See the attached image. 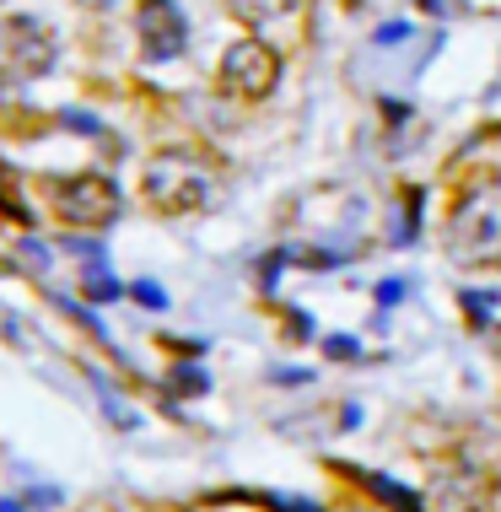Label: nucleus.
<instances>
[{
	"label": "nucleus",
	"instance_id": "nucleus-4",
	"mask_svg": "<svg viewBox=\"0 0 501 512\" xmlns=\"http://www.w3.org/2000/svg\"><path fill=\"white\" fill-rule=\"evenodd\" d=\"M54 33L38 17H6L0 22V81H38L54 71Z\"/></svg>",
	"mask_w": 501,
	"mask_h": 512
},
{
	"label": "nucleus",
	"instance_id": "nucleus-11",
	"mask_svg": "<svg viewBox=\"0 0 501 512\" xmlns=\"http://www.w3.org/2000/svg\"><path fill=\"white\" fill-rule=\"evenodd\" d=\"M464 308L475 324H491V308H496V292H464Z\"/></svg>",
	"mask_w": 501,
	"mask_h": 512
},
{
	"label": "nucleus",
	"instance_id": "nucleus-1",
	"mask_svg": "<svg viewBox=\"0 0 501 512\" xmlns=\"http://www.w3.org/2000/svg\"><path fill=\"white\" fill-rule=\"evenodd\" d=\"M141 189H146V205L162 216H194L205 211L216 195V173L205 157L194 151H157L141 173Z\"/></svg>",
	"mask_w": 501,
	"mask_h": 512
},
{
	"label": "nucleus",
	"instance_id": "nucleus-5",
	"mask_svg": "<svg viewBox=\"0 0 501 512\" xmlns=\"http://www.w3.org/2000/svg\"><path fill=\"white\" fill-rule=\"evenodd\" d=\"M275 81H281V54L270 44H259V38H238V44L221 54V87H227L232 98L259 103L275 92Z\"/></svg>",
	"mask_w": 501,
	"mask_h": 512
},
{
	"label": "nucleus",
	"instance_id": "nucleus-16",
	"mask_svg": "<svg viewBox=\"0 0 501 512\" xmlns=\"http://www.w3.org/2000/svg\"><path fill=\"white\" fill-rule=\"evenodd\" d=\"M399 297H405V281H383V286H378V302H383V308H388V302H399Z\"/></svg>",
	"mask_w": 501,
	"mask_h": 512
},
{
	"label": "nucleus",
	"instance_id": "nucleus-14",
	"mask_svg": "<svg viewBox=\"0 0 501 512\" xmlns=\"http://www.w3.org/2000/svg\"><path fill=\"white\" fill-rule=\"evenodd\" d=\"M130 297H135V302H146V308H167V292H162V286H151V281H135V286H130Z\"/></svg>",
	"mask_w": 501,
	"mask_h": 512
},
{
	"label": "nucleus",
	"instance_id": "nucleus-12",
	"mask_svg": "<svg viewBox=\"0 0 501 512\" xmlns=\"http://www.w3.org/2000/svg\"><path fill=\"white\" fill-rule=\"evenodd\" d=\"M324 356H334V362H356L361 345H356L351 335H329V340H324Z\"/></svg>",
	"mask_w": 501,
	"mask_h": 512
},
{
	"label": "nucleus",
	"instance_id": "nucleus-15",
	"mask_svg": "<svg viewBox=\"0 0 501 512\" xmlns=\"http://www.w3.org/2000/svg\"><path fill=\"white\" fill-rule=\"evenodd\" d=\"M270 507L275 512H324L318 502H302V496H270Z\"/></svg>",
	"mask_w": 501,
	"mask_h": 512
},
{
	"label": "nucleus",
	"instance_id": "nucleus-19",
	"mask_svg": "<svg viewBox=\"0 0 501 512\" xmlns=\"http://www.w3.org/2000/svg\"><path fill=\"white\" fill-rule=\"evenodd\" d=\"M0 205H6V211H11V216H22V211H17V205H11V195H6V189H0ZM22 221H27V216H22Z\"/></svg>",
	"mask_w": 501,
	"mask_h": 512
},
{
	"label": "nucleus",
	"instance_id": "nucleus-10",
	"mask_svg": "<svg viewBox=\"0 0 501 512\" xmlns=\"http://www.w3.org/2000/svg\"><path fill=\"white\" fill-rule=\"evenodd\" d=\"M173 389L178 394H205V389H211V378H205L200 367H173Z\"/></svg>",
	"mask_w": 501,
	"mask_h": 512
},
{
	"label": "nucleus",
	"instance_id": "nucleus-9",
	"mask_svg": "<svg viewBox=\"0 0 501 512\" xmlns=\"http://www.w3.org/2000/svg\"><path fill=\"white\" fill-rule=\"evenodd\" d=\"M81 292H87V302H114V297H124V286L97 265V270H81Z\"/></svg>",
	"mask_w": 501,
	"mask_h": 512
},
{
	"label": "nucleus",
	"instance_id": "nucleus-7",
	"mask_svg": "<svg viewBox=\"0 0 501 512\" xmlns=\"http://www.w3.org/2000/svg\"><path fill=\"white\" fill-rule=\"evenodd\" d=\"M227 11L248 27H264V22H281L297 11V0H227Z\"/></svg>",
	"mask_w": 501,
	"mask_h": 512
},
{
	"label": "nucleus",
	"instance_id": "nucleus-20",
	"mask_svg": "<svg viewBox=\"0 0 501 512\" xmlns=\"http://www.w3.org/2000/svg\"><path fill=\"white\" fill-rule=\"evenodd\" d=\"M0 512H22V502H11V496H6V502H0Z\"/></svg>",
	"mask_w": 501,
	"mask_h": 512
},
{
	"label": "nucleus",
	"instance_id": "nucleus-2",
	"mask_svg": "<svg viewBox=\"0 0 501 512\" xmlns=\"http://www.w3.org/2000/svg\"><path fill=\"white\" fill-rule=\"evenodd\" d=\"M448 254L458 265H491L501 259V178H485L448 216Z\"/></svg>",
	"mask_w": 501,
	"mask_h": 512
},
{
	"label": "nucleus",
	"instance_id": "nucleus-3",
	"mask_svg": "<svg viewBox=\"0 0 501 512\" xmlns=\"http://www.w3.org/2000/svg\"><path fill=\"white\" fill-rule=\"evenodd\" d=\"M49 205L65 227H87V232H103L114 227L124 200H119V184L103 173H71V178H49Z\"/></svg>",
	"mask_w": 501,
	"mask_h": 512
},
{
	"label": "nucleus",
	"instance_id": "nucleus-13",
	"mask_svg": "<svg viewBox=\"0 0 501 512\" xmlns=\"http://www.w3.org/2000/svg\"><path fill=\"white\" fill-rule=\"evenodd\" d=\"M65 248H71L76 259H92V265H103V243H97V238H65Z\"/></svg>",
	"mask_w": 501,
	"mask_h": 512
},
{
	"label": "nucleus",
	"instance_id": "nucleus-8",
	"mask_svg": "<svg viewBox=\"0 0 501 512\" xmlns=\"http://www.w3.org/2000/svg\"><path fill=\"white\" fill-rule=\"evenodd\" d=\"M367 491H372V496H383V502L394 507V512H421V496L405 491L399 480H388V475H367Z\"/></svg>",
	"mask_w": 501,
	"mask_h": 512
},
{
	"label": "nucleus",
	"instance_id": "nucleus-18",
	"mask_svg": "<svg viewBox=\"0 0 501 512\" xmlns=\"http://www.w3.org/2000/svg\"><path fill=\"white\" fill-rule=\"evenodd\" d=\"M76 6H87V11H108L114 0H76Z\"/></svg>",
	"mask_w": 501,
	"mask_h": 512
},
{
	"label": "nucleus",
	"instance_id": "nucleus-17",
	"mask_svg": "<svg viewBox=\"0 0 501 512\" xmlns=\"http://www.w3.org/2000/svg\"><path fill=\"white\" fill-rule=\"evenodd\" d=\"M270 378H275V383H308V372H302V367H275Z\"/></svg>",
	"mask_w": 501,
	"mask_h": 512
},
{
	"label": "nucleus",
	"instance_id": "nucleus-6",
	"mask_svg": "<svg viewBox=\"0 0 501 512\" xmlns=\"http://www.w3.org/2000/svg\"><path fill=\"white\" fill-rule=\"evenodd\" d=\"M135 38H141L146 60H178L189 49V17L173 6V0H141L135 6Z\"/></svg>",
	"mask_w": 501,
	"mask_h": 512
}]
</instances>
